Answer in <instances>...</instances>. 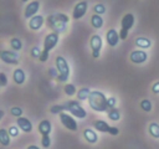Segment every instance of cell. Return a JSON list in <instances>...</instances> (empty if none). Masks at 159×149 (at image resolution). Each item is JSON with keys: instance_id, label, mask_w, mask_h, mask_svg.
<instances>
[{"instance_id": "4dcf8cb0", "label": "cell", "mask_w": 159, "mask_h": 149, "mask_svg": "<svg viewBox=\"0 0 159 149\" xmlns=\"http://www.w3.org/2000/svg\"><path fill=\"white\" fill-rule=\"evenodd\" d=\"M93 11H94V14H98V15H103V14L106 12V6H104L103 4H97V5H94V7H93Z\"/></svg>"}, {"instance_id": "60d3db41", "label": "cell", "mask_w": 159, "mask_h": 149, "mask_svg": "<svg viewBox=\"0 0 159 149\" xmlns=\"http://www.w3.org/2000/svg\"><path fill=\"white\" fill-rule=\"evenodd\" d=\"M48 74H50V76H52V77H56V78H57V74H58V72H57V68H50V71H48Z\"/></svg>"}, {"instance_id": "e575fe53", "label": "cell", "mask_w": 159, "mask_h": 149, "mask_svg": "<svg viewBox=\"0 0 159 149\" xmlns=\"http://www.w3.org/2000/svg\"><path fill=\"white\" fill-rule=\"evenodd\" d=\"M9 134L11 135V137H17V134H19V130H20V128L17 127V125H11L9 129Z\"/></svg>"}, {"instance_id": "44dd1931", "label": "cell", "mask_w": 159, "mask_h": 149, "mask_svg": "<svg viewBox=\"0 0 159 149\" xmlns=\"http://www.w3.org/2000/svg\"><path fill=\"white\" fill-rule=\"evenodd\" d=\"M104 21H103V17L102 15H98V14H93L91 16V25L93 29H101L103 26Z\"/></svg>"}, {"instance_id": "52a82bcc", "label": "cell", "mask_w": 159, "mask_h": 149, "mask_svg": "<svg viewBox=\"0 0 159 149\" xmlns=\"http://www.w3.org/2000/svg\"><path fill=\"white\" fill-rule=\"evenodd\" d=\"M58 40H60V35L55 31L47 34L45 36V40H43V47H42V51L46 52V53H50L51 50H53L56 47V45L58 43Z\"/></svg>"}, {"instance_id": "4316f807", "label": "cell", "mask_w": 159, "mask_h": 149, "mask_svg": "<svg viewBox=\"0 0 159 149\" xmlns=\"http://www.w3.org/2000/svg\"><path fill=\"white\" fill-rule=\"evenodd\" d=\"M63 89H65L66 96H68V97H73V96L77 94V88H76V86L72 84V83H66Z\"/></svg>"}, {"instance_id": "1f68e13d", "label": "cell", "mask_w": 159, "mask_h": 149, "mask_svg": "<svg viewBox=\"0 0 159 149\" xmlns=\"http://www.w3.org/2000/svg\"><path fill=\"white\" fill-rule=\"evenodd\" d=\"M41 145H42V148H50V145H51L50 135H42L41 137Z\"/></svg>"}, {"instance_id": "8fae6325", "label": "cell", "mask_w": 159, "mask_h": 149, "mask_svg": "<svg viewBox=\"0 0 159 149\" xmlns=\"http://www.w3.org/2000/svg\"><path fill=\"white\" fill-rule=\"evenodd\" d=\"M148 60V53L144 50H133L129 53V61L135 65H142Z\"/></svg>"}, {"instance_id": "484cf974", "label": "cell", "mask_w": 159, "mask_h": 149, "mask_svg": "<svg viewBox=\"0 0 159 149\" xmlns=\"http://www.w3.org/2000/svg\"><path fill=\"white\" fill-rule=\"evenodd\" d=\"M10 47H11V50L19 52L22 48V41L20 38H17V37H12L10 40Z\"/></svg>"}, {"instance_id": "d6a6232c", "label": "cell", "mask_w": 159, "mask_h": 149, "mask_svg": "<svg viewBox=\"0 0 159 149\" xmlns=\"http://www.w3.org/2000/svg\"><path fill=\"white\" fill-rule=\"evenodd\" d=\"M41 52H42V50L39 46H35V47L31 48V57L32 58H39L40 55H41Z\"/></svg>"}, {"instance_id": "6da1fadb", "label": "cell", "mask_w": 159, "mask_h": 149, "mask_svg": "<svg viewBox=\"0 0 159 149\" xmlns=\"http://www.w3.org/2000/svg\"><path fill=\"white\" fill-rule=\"evenodd\" d=\"M88 104L94 112H107L108 111V98L104 96L103 92L92 91L88 97Z\"/></svg>"}, {"instance_id": "f1b7e54d", "label": "cell", "mask_w": 159, "mask_h": 149, "mask_svg": "<svg viewBox=\"0 0 159 149\" xmlns=\"http://www.w3.org/2000/svg\"><path fill=\"white\" fill-rule=\"evenodd\" d=\"M65 111H66L65 104H55V106H52V107L50 108V112H51L52 114H60V113H62V112H65Z\"/></svg>"}, {"instance_id": "83f0119b", "label": "cell", "mask_w": 159, "mask_h": 149, "mask_svg": "<svg viewBox=\"0 0 159 149\" xmlns=\"http://www.w3.org/2000/svg\"><path fill=\"white\" fill-rule=\"evenodd\" d=\"M139 106H140V109H143L144 112H152V109H153L152 102L149 99H142Z\"/></svg>"}, {"instance_id": "2e32d148", "label": "cell", "mask_w": 159, "mask_h": 149, "mask_svg": "<svg viewBox=\"0 0 159 149\" xmlns=\"http://www.w3.org/2000/svg\"><path fill=\"white\" fill-rule=\"evenodd\" d=\"M37 130L41 135H50L52 132V124L48 119H42L39 125H37Z\"/></svg>"}, {"instance_id": "3957f363", "label": "cell", "mask_w": 159, "mask_h": 149, "mask_svg": "<svg viewBox=\"0 0 159 149\" xmlns=\"http://www.w3.org/2000/svg\"><path fill=\"white\" fill-rule=\"evenodd\" d=\"M65 104V108L68 113H71L75 118H78V119H84L87 117V112L86 109L81 106L80 101H75V99H70L67 101Z\"/></svg>"}, {"instance_id": "8d00e7d4", "label": "cell", "mask_w": 159, "mask_h": 149, "mask_svg": "<svg viewBox=\"0 0 159 149\" xmlns=\"http://www.w3.org/2000/svg\"><path fill=\"white\" fill-rule=\"evenodd\" d=\"M116 104H117V99H116L114 97H109V98H108V109L116 107Z\"/></svg>"}, {"instance_id": "f546056e", "label": "cell", "mask_w": 159, "mask_h": 149, "mask_svg": "<svg viewBox=\"0 0 159 149\" xmlns=\"http://www.w3.org/2000/svg\"><path fill=\"white\" fill-rule=\"evenodd\" d=\"M10 113H11V115L19 118V117L22 115L24 111H22V108H20V107H12V108H10Z\"/></svg>"}, {"instance_id": "f35d334b", "label": "cell", "mask_w": 159, "mask_h": 149, "mask_svg": "<svg viewBox=\"0 0 159 149\" xmlns=\"http://www.w3.org/2000/svg\"><path fill=\"white\" fill-rule=\"evenodd\" d=\"M48 56H50V53H46V52H41V55H40V57H39V60H40V62H46L47 60H48Z\"/></svg>"}, {"instance_id": "b9f144b4", "label": "cell", "mask_w": 159, "mask_h": 149, "mask_svg": "<svg viewBox=\"0 0 159 149\" xmlns=\"http://www.w3.org/2000/svg\"><path fill=\"white\" fill-rule=\"evenodd\" d=\"M26 149H40V147H37V145H35V144H31V145H29Z\"/></svg>"}, {"instance_id": "603a6c76", "label": "cell", "mask_w": 159, "mask_h": 149, "mask_svg": "<svg viewBox=\"0 0 159 149\" xmlns=\"http://www.w3.org/2000/svg\"><path fill=\"white\" fill-rule=\"evenodd\" d=\"M91 89L88 88V87H82V88H80L78 91H77V99H80V102L81 101H88V97H89V94H91Z\"/></svg>"}, {"instance_id": "8992f818", "label": "cell", "mask_w": 159, "mask_h": 149, "mask_svg": "<svg viewBox=\"0 0 159 149\" xmlns=\"http://www.w3.org/2000/svg\"><path fill=\"white\" fill-rule=\"evenodd\" d=\"M0 60L6 65H19L20 56L17 51L14 50H1L0 51Z\"/></svg>"}, {"instance_id": "277c9868", "label": "cell", "mask_w": 159, "mask_h": 149, "mask_svg": "<svg viewBox=\"0 0 159 149\" xmlns=\"http://www.w3.org/2000/svg\"><path fill=\"white\" fill-rule=\"evenodd\" d=\"M133 25H134V15L132 12H127L120 20V30H119L120 40L127 38V36L129 34V30L133 27Z\"/></svg>"}, {"instance_id": "30bf717a", "label": "cell", "mask_w": 159, "mask_h": 149, "mask_svg": "<svg viewBox=\"0 0 159 149\" xmlns=\"http://www.w3.org/2000/svg\"><path fill=\"white\" fill-rule=\"evenodd\" d=\"M87 10H88V2H87L86 0H82V1L77 2V4L75 5V7H73V11H72V19H73V20H80V19H82V17L86 15Z\"/></svg>"}, {"instance_id": "cb8c5ba5", "label": "cell", "mask_w": 159, "mask_h": 149, "mask_svg": "<svg viewBox=\"0 0 159 149\" xmlns=\"http://www.w3.org/2000/svg\"><path fill=\"white\" fill-rule=\"evenodd\" d=\"M148 132L154 139H159V124L155 122H152L148 125Z\"/></svg>"}, {"instance_id": "ee69618b", "label": "cell", "mask_w": 159, "mask_h": 149, "mask_svg": "<svg viewBox=\"0 0 159 149\" xmlns=\"http://www.w3.org/2000/svg\"><path fill=\"white\" fill-rule=\"evenodd\" d=\"M21 1H22V2H26V1H29V0H21Z\"/></svg>"}, {"instance_id": "7402d4cb", "label": "cell", "mask_w": 159, "mask_h": 149, "mask_svg": "<svg viewBox=\"0 0 159 149\" xmlns=\"http://www.w3.org/2000/svg\"><path fill=\"white\" fill-rule=\"evenodd\" d=\"M0 143L4 147H7L11 143V135L9 134V130L7 129H4V128L0 129Z\"/></svg>"}, {"instance_id": "5bb4252c", "label": "cell", "mask_w": 159, "mask_h": 149, "mask_svg": "<svg viewBox=\"0 0 159 149\" xmlns=\"http://www.w3.org/2000/svg\"><path fill=\"white\" fill-rule=\"evenodd\" d=\"M119 40H120V37H119V34L117 32V30L109 29V30L107 31V34H106V41H107V43H108L111 47H116V46L118 45Z\"/></svg>"}, {"instance_id": "d6986e66", "label": "cell", "mask_w": 159, "mask_h": 149, "mask_svg": "<svg viewBox=\"0 0 159 149\" xmlns=\"http://www.w3.org/2000/svg\"><path fill=\"white\" fill-rule=\"evenodd\" d=\"M134 42H135V46L142 48V50H147V48H149L152 46V40L148 38V37H144V36L137 37Z\"/></svg>"}, {"instance_id": "7c38bea8", "label": "cell", "mask_w": 159, "mask_h": 149, "mask_svg": "<svg viewBox=\"0 0 159 149\" xmlns=\"http://www.w3.org/2000/svg\"><path fill=\"white\" fill-rule=\"evenodd\" d=\"M39 10H40V1H37V0L30 1V2L26 5V7H25L24 16L30 20L32 16L37 15V11H39Z\"/></svg>"}, {"instance_id": "7a4b0ae2", "label": "cell", "mask_w": 159, "mask_h": 149, "mask_svg": "<svg viewBox=\"0 0 159 149\" xmlns=\"http://www.w3.org/2000/svg\"><path fill=\"white\" fill-rule=\"evenodd\" d=\"M55 65H56V68L58 72L57 81L58 82H67V79L71 76V70H70V66H68L66 58L63 56H57L55 60Z\"/></svg>"}, {"instance_id": "7bdbcfd3", "label": "cell", "mask_w": 159, "mask_h": 149, "mask_svg": "<svg viewBox=\"0 0 159 149\" xmlns=\"http://www.w3.org/2000/svg\"><path fill=\"white\" fill-rule=\"evenodd\" d=\"M4 114H5V113H4V111L1 109V112H0V118H2V117H4Z\"/></svg>"}, {"instance_id": "9c48e42d", "label": "cell", "mask_w": 159, "mask_h": 149, "mask_svg": "<svg viewBox=\"0 0 159 149\" xmlns=\"http://www.w3.org/2000/svg\"><path fill=\"white\" fill-rule=\"evenodd\" d=\"M60 115V120L61 123L63 124V127L71 132H76L78 125H77V122L75 119V117L71 114V113H66V112H62L58 114Z\"/></svg>"}, {"instance_id": "5b68a950", "label": "cell", "mask_w": 159, "mask_h": 149, "mask_svg": "<svg viewBox=\"0 0 159 149\" xmlns=\"http://www.w3.org/2000/svg\"><path fill=\"white\" fill-rule=\"evenodd\" d=\"M46 22H47V26L51 30H53L55 32H57V34H62V32H65L67 30V24L61 21L55 14L48 15L47 19H46Z\"/></svg>"}, {"instance_id": "d590c367", "label": "cell", "mask_w": 159, "mask_h": 149, "mask_svg": "<svg viewBox=\"0 0 159 149\" xmlns=\"http://www.w3.org/2000/svg\"><path fill=\"white\" fill-rule=\"evenodd\" d=\"M61 21H63V22H66V24H68V21H70V17L66 15V14H63V12H60V14H55Z\"/></svg>"}, {"instance_id": "4fadbf2b", "label": "cell", "mask_w": 159, "mask_h": 149, "mask_svg": "<svg viewBox=\"0 0 159 149\" xmlns=\"http://www.w3.org/2000/svg\"><path fill=\"white\" fill-rule=\"evenodd\" d=\"M16 125L20 128V130H22L24 133H31L32 132V123L29 118L26 117H19L16 119Z\"/></svg>"}, {"instance_id": "d4e9b609", "label": "cell", "mask_w": 159, "mask_h": 149, "mask_svg": "<svg viewBox=\"0 0 159 149\" xmlns=\"http://www.w3.org/2000/svg\"><path fill=\"white\" fill-rule=\"evenodd\" d=\"M107 115H108V118H109L111 120H114V122H117V120L120 119V112H119V109L116 108V107L108 109V111H107Z\"/></svg>"}, {"instance_id": "e0dca14e", "label": "cell", "mask_w": 159, "mask_h": 149, "mask_svg": "<svg viewBox=\"0 0 159 149\" xmlns=\"http://www.w3.org/2000/svg\"><path fill=\"white\" fill-rule=\"evenodd\" d=\"M12 79L16 84H24L26 81V73L22 68H15L12 72Z\"/></svg>"}, {"instance_id": "ba28073f", "label": "cell", "mask_w": 159, "mask_h": 149, "mask_svg": "<svg viewBox=\"0 0 159 149\" xmlns=\"http://www.w3.org/2000/svg\"><path fill=\"white\" fill-rule=\"evenodd\" d=\"M102 46H103V40H102L101 35H97V34L92 35L91 38H89V47H91L93 58H98L101 56Z\"/></svg>"}, {"instance_id": "836d02e7", "label": "cell", "mask_w": 159, "mask_h": 149, "mask_svg": "<svg viewBox=\"0 0 159 149\" xmlns=\"http://www.w3.org/2000/svg\"><path fill=\"white\" fill-rule=\"evenodd\" d=\"M7 84V76L4 72H0V87L4 88Z\"/></svg>"}, {"instance_id": "ffe728a7", "label": "cell", "mask_w": 159, "mask_h": 149, "mask_svg": "<svg viewBox=\"0 0 159 149\" xmlns=\"http://www.w3.org/2000/svg\"><path fill=\"white\" fill-rule=\"evenodd\" d=\"M93 127H94V129H96V130H98L99 133H108V132H109V128H111V125H109L107 122L101 120V119L94 120Z\"/></svg>"}, {"instance_id": "74e56055", "label": "cell", "mask_w": 159, "mask_h": 149, "mask_svg": "<svg viewBox=\"0 0 159 149\" xmlns=\"http://www.w3.org/2000/svg\"><path fill=\"white\" fill-rule=\"evenodd\" d=\"M152 92H153L154 94H159V81H157V82L153 83V86H152Z\"/></svg>"}, {"instance_id": "9a60e30c", "label": "cell", "mask_w": 159, "mask_h": 149, "mask_svg": "<svg viewBox=\"0 0 159 149\" xmlns=\"http://www.w3.org/2000/svg\"><path fill=\"white\" fill-rule=\"evenodd\" d=\"M43 22H45L43 16H41V15H35V16H32V17L29 20V27H30V30H32V31H39V30L42 27Z\"/></svg>"}, {"instance_id": "ab89813d", "label": "cell", "mask_w": 159, "mask_h": 149, "mask_svg": "<svg viewBox=\"0 0 159 149\" xmlns=\"http://www.w3.org/2000/svg\"><path fill=\"white\" fill-rule=\"evenodd\" d=\"M111 135H117V134H119V129L117 128V127H113V125H111V128H109V132H108Z\"/></svg>"}, {"instance_id": "ac0fdd59", "label": "cell", "mask_w": 159, "mask_h": 149, "mask_svg": "<svg viewBox=\"0 0 159 149\" xmlns=\"http://www.w3.org/2000/svg\"><path fill=\"white\" fill-rule=\"evenodd\" d=\"M83 138H84L86 142H88L89 144H96V143L98 142V135H97V133H96L93 129H89V128H87V129L83 130Z\"/></svg>"}]
</instances>
